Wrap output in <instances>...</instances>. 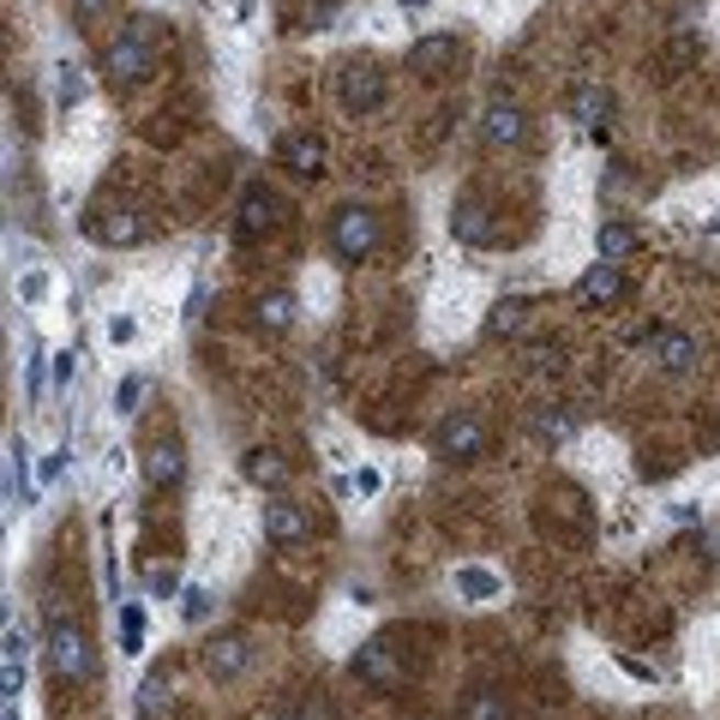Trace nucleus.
I'll use <instances>...</instances> for the list:
<instances>
[{
  "instance_id": "1",
  "label": "nucleus",
  "mask_w": 720,
  "mask_h": 720,
  "mask_svg": "<svg viewBox=\"0 0 720 720\" xmlns=\"http://www.w3.org/2000/svg\"><path fill=\"white\" fill-rule=\"evenodd\" d=\"M150 24L157 19H133L121 36L109 43V55H102V67H109V79L114 85H138V79H150V67H157V48H150Z\"/></svg>"
},
{
  "instance_id": "2",
  "label": "nucleus",
  "mask_w": 720,
  "mask_h": 720,
  "mask_svg": "<svg viewBox=\"0 0 720 720\" xmlns=\"http://www.w3.org/2000/svg\"><path fill=\"white\" fill-rule=\"evenodd\" d=\"M48 673H55L60 685H85V678L97 673V654H90L79 625H55L48 630Z\"/></svg>"
},
{
  "instance_id": "3",
  "label": "nucleus",
  "mask_w": 720,
  "mask_h": 720,
  "mask_svg": "<svg viewBox=\"0 0 720 720\" xmlns=\"http://www.w3.org/2000/svg\"><path fill=\"white\" fill-rule=\"evenodd\" d=\"M330 247H337L349 265L372 259V247H379V216L360 211V204H342V211L330 216Z\"/></svg>"
},
{
  "instance_id": "4",
  "label": "nucleus",
  "mask_w": 720,
  "mask_h": 720,
  "mask_svg": "<svg viewBox=\"0 0 720 720\" xmlns=\"http://www.w3.org/2000/svg\"><path fill=\"white\" fill-rule=\"evenodd\" d=\"M432 445H439V457H450V462H474L486 450V420L481 415H450Z\"/></svg>"
},
{
  "instance_id": "5",
  "label": "nucleus",
  "mask_w": 720,
  "mask_h": 720,
  "mask_svg": "<svg viewBox=\"0 0 720 720\" xmlns=\"http://www.w3.org/2000/svg\"><path fill=\"white\" fill-rule=\"evenodd\" d=\"M355 678H360V685H372V690H396L408 673H403V661H396L391 642H360V654H355Z\"/></svg>"
},
{
  "instance_id": "6",
  "label": "nucleus",
  "mask_w": 720,
  "mask_h": 720,
  "mask_svg": "<svg viewBox=\"0 0 720 720\" xmlns=\"http://www.w3.org/2000/svg\"><path fill=\"white\" fill-rule=\"evenodd\" d=\"M450 235H457L462 247H493V240H498L493 204H486V199H462L457 211H450Z\"/></svg>"
},
{
  "instance_id": "7",
  "label": "nucleus",
  "mask_w": 720,
  "mask_h": 720,
  "mask_svg": "<svg viewBox=\"0 0 720 720\" xmlns=\"http://www.w3.org/2000/svg\"><path fill=\"white\" fill-rule=\"evenodd\" d=\"M277 157L289 162L301 180H318V175H325V162H330V150H325V138H313V133H289L277 145Z\"/></svg>"
},
{
  "instance_id": "8",
  "label": "nucleus",
  "mask_w": 720,
  "mask_h": 720,
  "mask_svg": "<svg viewBox=\"0 0 720 720\" xmlns=\"http://www.w3.org/2000/svg\"><path fill=\"white\" fill-rule=\"evenodd\" d=\"M619 294H625V277H619V265H612V259L588 265L583 282H576V306H612Z\"/></svg>"
},
{
  "instance_id": "9",
  "label": "nucleus",
  "mask_w": 720,
  "mask_h": 720,
  "mask_svg": "<svg viewBox=\"0 0 720 720\" xmlns=\"http://www.w3.org/2000/svg\"><path fill=\"white\" fill-rule=\"evenodd\" d=\"M384 102V79H379V67H342V109H355V114H367V109H379Z\"/></svg>"
},
{
  "instance_id": "10",
  "label": "nucleus",
  "mask_w": 720,
  "mask_h": 720,
  "mask_svg": "<svg viewBox=\"0 0 720 720\" xmlns=\"http://www.w3.org/2000/svg\"><path fill=\"white\" fill-rule=\"evenodd\" d=\"M306 529H313V522H306V510L294 505V498H270V505H265V535L277 540V547L306 540Z\"/></svg>"
},
{
  "instance_id": "11",
  "label": "nucleus",
  "mask_w": 720,
  "mask_h": 720,
  "mask_svg": "<svg viewBox=\"0 0 720 720\" xmlns=\"http://www.w3.org/2000/svg\"><path fill=\"white\" fill-rule=\"evenodd\" d=\"M649 355H654V367H661V372H690V367H697V342H690L685 330H654Z\"/></svg>"
},
{
  "instance_id": "12",
  "label": "nucleus",
  "mask_w": 720,
  "mask_h": 720,
  "mask_svg": "<svg viewBox=\"0 0 720 720\" xmlns=\"http://www.w3.org/2000/svg\"><path fill=\"white\" fill-rule=\"evenodd\" d=\"M522 133H529V121H522L517 102H493V109L481 114V138L486 145H522Z\"/></svg>"
},
{
  "instance_id": "13",
  "label": "nucleus",
  "mask_w": 720,
  "mask_h": 720,
  "mask_svg": "<svg viewBox=\"0 0 720 720\" xmlns=\"http://www.w3.org/2000/svg\"><path fill=\"white\" fill-rule=\"evenodd\" d=\"M450 60H457V36H420V43L408 48V67H415L420 79H439Z\"/></svg>"
},
{
  "instance_id": "14",
  "label": "nucleus",
  "mask_w": 720,
  "mask_h": 720,
  "mask_svg": "<svg viewBox=\"0 0 720 720\" xmlns=\"http://www.w3.org/2000/svg\"><path fill=\"white\" fill-rule=\"evenodd\" d=\"M247 661H252V642H247V637H216V642H211V654H204L211 678H235V673H247Z\"/></svg>"
},
{
  "instance_id": "15",
  "label": "nucleus",
  "mask_w": 720,
  "mask_h": 720,
  "mask_svg": "<svg viewBox=\"0 0 720 720\" xmlns=\"http://www.w3.org/2000/svg\"><path fill=\"white\" fill-rule=\"evenodd\" d=\"M90 235L109 240V247H133V240H145V223L133 211H102V216H90Z\"/></svg>"
},
{
  "instance_id": "16",
  "label": "nucleus",
  "mask_w": 720,
  "mask_h": 720,
  "mask_svg": "<svg viewBox=\"0 0 720 720\" xmlns=\"http://www.w3.org/2000/svg\"><path fill=\"white\" fill-rule=\"evenodd\" d=\"M270 211H277V199H270L265 187L240 192V240H259L265 228H270Z\"/></svg>"
},
{
  "instance_id": "17",
  "label": "nucleus",
  "mask_w": 720,
  "mask_h": 720,
  "mask_svg": "<svg viewBox=\"0 0 720 720\" xmlns=\"http://www.w3.org/2000/svg\"><path fill=\"white\" fill-rule=\"evenodd\" d=\"M571 114L588 126V133H595V126H607V114H612V97H607L600 85H576V90H571Z\"/></svg>"
},
{
  "instance_id": "18",
  "label": "nucleus",
  "mask_w": 720,
  "mask_h": 720,
  "mask_svg": "<svg viewBox=\"0 0 720 720\" xmlns=\"http://www.w3.org/2000/svg\"><path fill=\"white\" fill-rule=\"evenodd\" d=\"M180 474H187V457H180L175 445H157V450L145 457V481H150V486H175Z\"/></svg>"
},
{
  "instance_id": "19",
  "label": "nucleus",
  "mask_w": 720,
  "mask_h": 720,
  "mask_svg": "<svg viewBox=\"0 0 720 720\" xmlns=\"http://www.w3.org/2000/svg\"><path fill=\"white\" fill-rule=\"evenodd\" d=\"M522 325H529V301H522V294L498 301L493 318H486V330H493V337H522Z\"/></svg>"
},
{
  "instance_id": "20",
  "label": "nucleus",
  "mask_w": 720,
  "mask_h": 720,
  "mask_svg": "<svg viewBox=\"0 0 720 720\" xmlns=\"http://www.w3.org/2000/svg\"><path fill=\"white\" fill-rule=\"evenodd\" d=\"M247 481L252 486H282L289 481V462H282L277 450H247Z\"/></svg>"
},
{
  "instance_id": "21",
  "label": "nucleus",
  "mask_w": 720,
  "mask_h": 720,
  "mask_svg": "<svg viewBox=\"0 0 720 720\" xmlns=\"http://www.w3.org/2000/svg\"><path fill=\"white\" fill-rule=\"evenodd\" d=\"M498 588H505V583H498L493 571H481V564H462V571H457V595H469V600H493Z\"/></svg>"
},
{
  "instance_id": "22",
  "label": "nucleus",
  "mask_w": 720,
  "mask_h": 720,
  "mask_svg": "<svg viewBox=\"0 0 720 720\" xmlns=\"http://www.w3.org/2000/svg\"><path fill=\"white\" fill-rule=\"evenodd\" d=\"M637 228L630 223H600V259H625V252H637Z\"/></svg>"
},
{
  "instance_id": "23",
  "label": "nucleus",
  "mask_w": 720,
  "mask_h": 720,
  "mask_svg": "<svg viewBox=\"0 0 720 720\" xmlns=\"http://www.w3.org/2000/svg\"><path fill=\"white\" fill-rule=\"evenodd\" d=\"M457 720H510V709H505V697H498V690H474V697L462 702Z\"/></svg>"
},
{
  "instance_id": "24",
  "label": "nucleus",
  "mask_w": 720,
  "mask_h": 720,
  "mask_svg": "<svg viewBox=\"0 0 720 720\" xmlns=\"http://www.w3.org/2000/svg\"><path fill=\"white\" fill-rule=\"evenodd\" d=\"M259 325L265 330H289L294 325V294H265L259 301Z\"/></svg>"
},
{
  "instance_id": "25",
  "label": "nucleus",
  "mask_w": 720,
  "mask_h": 720,
  "mask_svg": "<svg viewBox=\"0 0 720 720\" xmlns=\"http://www.w3.org/2000/svg\"><path fill=\"white\" fill-rule=\"evenodd\" d=\"M535 432H540L547 445H564V439L576 432V420L564 415V408H540V415H535Z\"/></svg>"
},
{
  "instance_id": "26",
  "label": "nucleus",
  "mask_w": 720,
  "mask_h": 720,
  "mask_svg": "<svg viewBox=\"0 0 720 720\" xmlns=\"http://www.w3.org/2000/svg\"><path fill=\"white\" fill-rule=\"evenodd\" d=\"M162 690H169V678H162V673H150L145 685H138V715H145V720L162 715Z\"/></svg>"
},
{
  "instance_id": "27",
  "label": "nucleus",
  "mask_w": 720,
  "mask_h": 720,
  "mask_svg": "<svg viewBox=\"0 0 720 720\" xmlns=\"http://www.w3.org/2000/svg\"><path fill=\"white\" fill-rule=\"evenodd\" d=\"M19 498H31V486H24V445H12V469H7V505H19Z\"/></svg>"
},
{
  "instance_id": "28",
  "label": "nucleus",
  "mask_w": 720,
  "mask_h": 720,
  "mask_svg": "<svg viewBox=\"0 0 720 720\" xmlns=\"http://www.w3.org/2000/svg\"><path fill=\"white\" fill-rule=\"evenodd\" d=\"M145 583H150V595H175V588H180V571H175V564H150Z\"/></svg>"
},
{
  "instance_id": "29",
  "label": "nucleus",
  "mask_w": 720,
  "mask_h": 720,
  "mask_svg": "<svg viewBox=\"0 0 720 720\" xmlns=\"http://www.w3.org/2000/svg\"><path fill=\"white\" fill-rule=\"evenodd\" d=\"M138 396H145V379H121V391H114V408H121V415H133Z\"/></svg>"
},
{
  "instance_id": "30",
  "label": "nucleus",
  "mask_w": 720,
  "mask_h": 720,
  "mask_svg": "<svg viewBox=\"0 0 720 720\" xmlns=\"http://www.w3.org/2000/svg\"><path fill=\"white\" fill-rule=\"evenodd\" d=\"M180 612H187V625H204L211 619V595H204V588H187V607Z\"/></svg>"
},
{
  "instance_id": "31",
  "label": "nucleus",
  "mask_w": 720,
  "mask_h": 720,
  "mask_svg": "<svg viewBox=\"0 0 720 720\" xmlns=\"http://www.w3.org/2000/svg\"><path fill=\"white\" fill-rule=\"evenodd\" d=\"M121 625H126V654H133L138 642H145V612H138V607H126V612H121Z\"/></svg>"
},
{
  "instance_id": "32",
  "label": "nucleus",
  "mask_w": 720,
  "mask_h": 720,
  "mask_svg": "<svg viewBox=\"0 0 720 720\" xmlns=\"http://www.w3.org/2000/svg\"><path fill=\"white\" fill-rule=\"evenodd\" d=\"M79 97H85V79H79V67H60V102L72 109Z\"/></svg>"
},
{
  "instance_id": "33",
  "label": "nucleus",
  "mask_w": 720,
  "mask_h": 720,
  "mask_svg": "<svg viewBox=\"0 0 720 720\" xmlns=\"http://www.w3.org/2000/svg\"><path fill=\"white\" fill-rule=\"evenodd\" d=\"M0 685H7V709H12V702H19V690H24V673H19V661H12V654H7V678H0Z\"/></svg>"
},
{
  "instance_id": "34",
  "label": "nucleus",
  "mask_w": 720,
  "mask_h": 720,
  "mask_svg": "<svg viewBox=\"0 0 720 720\" xmlns=\"http://www.w3.org/2000/svg\"><path fill=\"white\" fill-rule=\"evenodd\" d=\"M43 342H31V396H43Z\"/></svg>"
},
{
  "instance_id": "35",
  "label": "nucleus",
  "mask_w": 720,
  "mask_h": 720,
  "mask_svg": "<svg viewBox=\"0 0 720 720\" xmlns=\"http://www.w3.org/2000/svg\"><path fill=\"white\" fill-rule=\"evenodd\" d=\"M349 486H355V493H379V469H360Z\"/></svg>"
},
{
  "instance_id": "36",
  "label": "nucleus",
  "mask_w": 720,
  "mask_h": 720,
  "mask_svg": "<svg viewBox=\"0 0 720 720\" xmlns=\"http://www.w3.org/2000/svg\"><path fill=\"white\" fill-rule=\"evenodd\" d=\"M133 337V318H109V342H126Z\"/></svg>"
},
{
  "instance_id": "37",
  "label": "nucleus",
  "mask_w": 720,
  "mask_h": 720,
  "mask_svg": "<svg viewBox=\"0 0 720 720\" xmlns=\"http://www.w3.org/2000/svg\"><path fill=\"white\" fill-rule=\"evenodd\" d=\"M72 360H79L72 349H67V355H55V372H60V384H72Z\"/></svg>"
},
{
  "instance_id": "38",
  "label": "nucleus",
  "mask_w": 720,
  "mask_h": 720,
  "mask_svg": "<svg viewBox=\"0 0 720 720\" xmlns=\"http://www.w3.org/2000/svg\"><path fill=\"white\" fill-rule=\"evenodd\" d=\"M102 7H109V0H72V12H79V19H97Z\"/></svg>"
},
{
  "instance_id": "39",
  "label": "nucleus",
  "mask_w": 720,
  "mask_h": 720,
  "mask_svg": "<svg viewBox=\"0 0 720 720\" xmlns=\"http://www.w3.org/2000/svg\"><path fill=\"white\" fill-rule=\"evenodd\" d=\"M277 720H330L325 709H289V715H277Z\"/></svg>"
},
{
  "instance_id": "40",
  "label": "nucleus",
  "mask_w": 720,
  "mask_h": 720,
  "mask_svg": "<svg viewBox=\"0 0 720 720\" xmlns=\"http://www.w3.org/2000/svg\"><path fill=\"white\" fill-rule=\"evenodd\" d=\"M396 7H403V12H427L432 0H396Z\"/></svg>"
}]
</instances>
